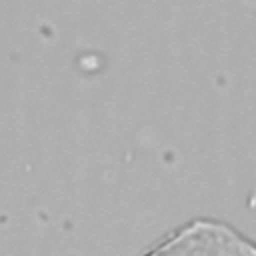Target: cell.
I'll return each instance as SVG.
<instances>
[{"label": "cell", "instance_id": "obj_1", "mask_svg": "<svg viewBox=\"0 0 256 256\" xmlns=\"http://www.w3.org/2000/svg\"><path fill=\"white\" fill-rule=\"evenodd\" d=\"M142 256H256V242L222 222L194 220L160 238Z\"/></svg>", "mask_w": 256, "mask_h": 256}]
</instances>
